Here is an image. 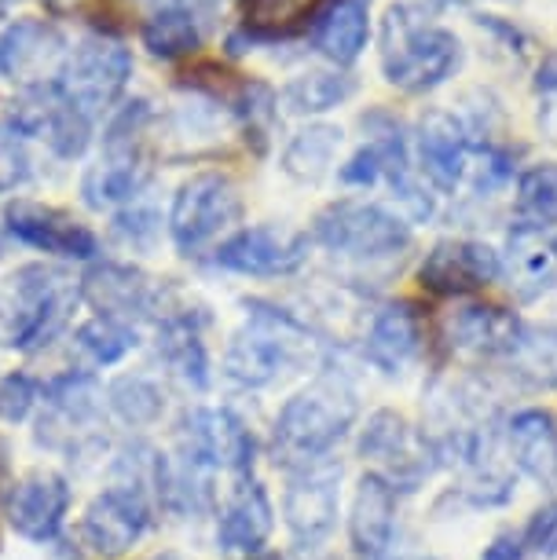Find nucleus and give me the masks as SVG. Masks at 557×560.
Masks as SVG:
<instances>
[{
	"mask_svg": "<svg viewBox=\"0 0 557 560\" xmlns=\"http://www.w3.org/2000/svg\"><path fill=\"white\" fill-rule=\"evenodd\" d=\"M360 421L356 388L338 370H323L315 382L293 393L271 421V462L282 472L334 458V447Z\"/></svg>",
	"mask_w": 557,
	"mask_h": 560,
	"instance_id": "nucleus-1",
	"label": "nucleus"
},
{
	"mask_svg": "<svg viewBox=\"0 0 557 560\" xmlns=\"http://www.w3.org/2000/svg\"><path fill=\"white\" fill-rule=\"evenodd\" d=\"M466 48L455 30L429 19L426 4L401 0L388 4L378 26V62L382 78L407 96H429L462 70Z\"/></svg>",
	"mask_w": 557,
	"mask_h": 560,
	"instance_id": "nucleus-2",
	"label": "nucleus"
},
{
	"mask_svg": "<svg viewBox=\"0 0 557 560\" xmlns=\"http://www.w3.org/2000/svg\"><path fill=\"white\" fill-rule=\"evenodd\" d=\"M246 326L231 334V341L220 359V374L228 385L243 388V393H260L290 374H298L309 359L312 330L298 315L279 308L271 301L246 298Z\"/></svg>",
	"mask_w": 557,
	"mask_h": 560,
	"instance_id": "nucleus-3",
	"label": "nucleus"
},
{
	"mask_svg": "<svg viewBox=\"0 0 557 560\" xmlns=\"http://www.w3.org/2000/svg\"><path fill=\"white\" fill-rule=\"evenodd\" d=\"M78 304V279L51 264H23L0 287V319H4L8 348L26 355L45 352L51 341L67 334Z\"/></svg>",
	"mask_w": 557,
	"mask_h": 560,
	"instance_id": "nucleus-4",
	"label": "nucleus"
},
{
	"mask_svg": "<svg viewBox=\"0 0 557 560\" xmlns=\"http://www.w3.org/2000/svg\"><path fill=\"white\" fill-rule=\"evenodd\" d=\"M309 238L323 253L352 264L401 260L415 246L411 224L396 209L367 202V198H338V202L323 206L312 217Z\"/></svg>",
	"mask_w": 557,
	"mask_h": 560,
	"instance_id": "nucleus-5",
	"label": "nucleus"
},
{
	"mask_svg": "<svg viewBox=\"0 0 557 560\" xmlns=\"http://www.w3.org/2000/svg\"><path fill=\"white\" fill-rule=\"evenodd\" d=\"M243 213V191L228 173H195L176 187L165 228L181 257H202L213 253L231 231H239Z\"/></svg>",
	"mask_w": 557,
	"mask_h": 560,
	"instance_id": "nucleus-6",
	"label": "nucleus"
},
{
	"mask_svg": "<svg viewBox=\"0 0 557 560\" xmlns=\"http://www.w3.org/2000/svg\"><path fill=\"white\" fill-rule=\"evenodd\" d=\"M356 454L374 472H382L401 494L418 491L440 469L437 454L422 432H415L407 415L393 407H378L374 415H367L360 436H356Z\"/></svg>",
	"mask_w": 557,
	"mask_h": 560,
	"instance_id": "nucleus-7",
	"label": "nucleus"
},
{
	"mask_svg": "<svg viewBox=\"0 0 557 560\" xmlns=\"http://www.w3.org/2000/svg\"><path fill=\"white\" fill-rule=\"evenodd\" d=\"M181 458L209 472H231V480L254 477L257 436L231 407H187L176 421V451Z\"/></svg>",
	"mask_w": 557,
	"mask_h": 560,
	"instance_id": "nucleus-8",
	"label": "nucleus"
},
{
	"mask_svg": "<svg viewBox=\"0 0 557 560\" xmlns=\"http://www.w3.org/2000/svg\"><path fill=\"white\" fill-rule=\"evenodd\" d=\"M129 78H132V51L121 40L96 34L81 40L78 48H70V59L56 84L89 121H96L103 114H114L125 89H129Z\"/></svg>",
	"mask_w": 557,
	"mask_h": 560,
	"instance_id": "nucleus-9",
	"label": "nucleus"
},
{
	"mask_svg": "<svg viewBox=\"0 0 557 560\" xmlns=\"http://www.w3.org/2000/svg\"><path fill=\"white\" fill-rule=\"evenodd\" d=\"M154 510L158 505L147 488L114 480L85 505L78 521V542L100 560H121L154 527Z\"/></svg>",
	"mask_w": 557,
	"mask_h": 560,
	"instance_id": "nucleus-10",
	"label": "nucleus"
},
{
	"mask_svg": "<svg viewBox=\"0 0 557 560\" xmlns=\"http://www.w3.org/2000/svg\"><path fill=\"white\" fill-rule=\"evenodd\" d=\"M78 290L81 304H89L96 315L129 326L158 323L173 308L170 290L158 279H151L143 268L125 260H92L85 275L78 279Z\"/></svg>",
	"mask_w": 557,
	"mask_h": 560,
	"instance_id": "nucleus-11",
	"label": "nucleus"
},
{
	"mask_svg": "<svg viewBox=\"0 0 557 560\" xmlns=\"http://www.w3.org/2000/svg\"><path fill=\"white\" fill-rule=\"evenodd\" d=\"M341 516V462L323 458L287 472L282 524L298 549H320Z\"/></svg>",
	"mask_w": 557,
	"mask_h": 560,
	"instance_id": "nucleus-12",
	"label": "nucleus"
},
{
	"mask_svg": "<svg viewBox=\"0 0 557 560\" xmlns=\"http://www.w3.org/2000/svg\"><path fill=\"white\" fill-rule=\"evenodd\" d=\"M4 125L23 140H40L62 162H78L92 143V121L62 96L56 81L19 92L4 107Z\"/></svg>",
	"mask_w": 557,
	"mask_h": 560,
	"instance_id": "nucleus-13",
	"label": "nucleus"
},
{
	"mask_svg": "<svg viewBox=\"0 0 557 560\" xmlns=\"http://www.w3.org/2000/svg\"><path fill=\"white\" fill-rule=\"evenodd\" d=\"M415 279L429 298L473 301L477 293L502 282V257L480 238H444L422 257Z\"/></svg>",
	"mask_w": 557,
	"mask_h": 560,
	"instance_id": "nucleus-14",
	"label": "nucleus"
},
{
	"mask_svg": "<svg viewBox=\"0 0 557 560\" xmlns=\"http://www.w3.org/2000/svg\"><path fill=\"white\" fill-rule=\"evenodd\" d=\"M312 238L301 231L279 224H250L239 228L213 249V268L246 275V279H282L304 268Z\"/></svg>",
	"mask_w": 557,
	"mask_h": 560,
	"instance_id": "nucleus-15",
	"label": "nucleus"
},
{
	"mask_svg": "<svg viewBox=\"0 0 557 560\" xmlns=\"http://www.w3.org/2000/svg\"><path fill=\"white\" fill-rule=\"evenodd\" d=\"M103 385L92 370H62L48 377L40 393V418H37V443L51 451H73L85 436L89 425H96L103 415Z\"/></svg>",
	"mask_w": 557,
	"mask_h": 560,
	"instance_id": "nucleus-16",
	"label": "nucleus"
},
{
	"mask_svg": "<svg viewBox=\"0 0 557 560\" xmlns=\"http://www.w3.org/2000/svg\"><path fill=\"white\" fill-rule=\"evenodd\" d=\"M4 228L15 242H23V246L37 253H48V257L81 264L100 260V235L59 206L15 198V202L4 206Z\"/></svg>",
	"mask_w": 557,
	"mask_h": 560,
	"instance_id": "nucleus-17",
	"label": "nucleus"
},
{
	"mask_svg": "<svg viewBox=\"0 0 557 560\" xmlns=\"http://www.w3.org/2000/svg\"><path fill=\"white\" fill-rule=\"evenodd\" d=\"M411 158L418 176L437 198L455 195L469 176L473 140L455 110H426L411 129Z\"/></svg>",
	"mask_w": 557,
	"mask_h": 560,
	"instance_id": "nucleus-18",
	"label": "nucleus"
},
{
	"mask_svg": "<svg viewBox=\"0 0 557 560\" xmlns=\"http://www.w3.org/2000/svg\"><path fill=\"white\" fill-rule=\"evenodd\" d=\"M70 505H73L70 480L56 469H34L8 488L4 521L19 538H26L34 546H48L62 535Z\"/></svg>",
	"mask_w": 557,
	"mask_h": 560,
	"instance_id": "nucleus-19",
	"label": "nucleus"
},
{
	"mask_svg": "<svg viewBox=\"0 0 557 560\" xmlns=\"http://www.w3.org/2000/svg\"><path fill=\"white\" fill-rule=\"evenodd\" d=\"M70 59V45L62 30L48 19H15L0 34V78L23 89L59 81Z\"/></svg>",
	"mask_w": 557,
	"mask_h": 560,
	"instance_id": "nucleus-20",
	"label": "nucleus"
},
{
	"mask_svg": "<svg viewBox=\"0 0 557 560\" xmlns=\"http://www.w3.org/2000/svg\"><path fill=\"white\" fill-rule=\"evenodd\" d=\"M502 282L513 301L532 304L557 287V228H535L513 220L499 249Z\"/></svg>",
	"mask_w": 557,
	"mask_h": 560,
	"instance_id": "nucleus-21",
	"label": "nucleus"
},
{
	"mask_svg": "<svg viewBox=\"0 0 557 560\" xmlns=\"http://www.w3.org/2000/svg\"><path fill=\"white\" fill-rule=\"evenodd\" d=\"M521 315L507 312L502 304L488 301H459L455 308L444 315L440 326V341L448 345L451 355L466 359H485V363H499L507 355L510 341L521 330Z\"/></svg>",
	"mask_w": 557,
	"mask_h": 560,
	"instance_id": "nucleus-22",
	"label": "nucleus"
},
{
	"mask_svg": "<svg viewBox=\"0 0 557 560\" xmlns=\"http://www.w3.org/2000/svg\"><path fill=\"white\" fill-rule=\"evenodd\" d=\"M276 532V505L257 477H239L217 510V546L228 557H254Z\"/></svg>",
	"mask_w": 557,
	"mask_h": 560,
	"instance_id": "nucleus-23",
	"label": "nucleus"
},
{
	"mask_svg": "<svg viewBox=\"0 0 557 560\" xmlns=\"http://www.w3.org/2000/svg\"><path fill=\"white\" fill-rule=\"evenodd\" d=\"M206 326H209L206 308H192V304H173V308L154 323L158 359H162L192 393H209V385H213Z\"/></svg>",
	"mask_w": 557,
	"mask_h": 560,
	"instance_id": "nucleus-24",
	"label": "nucleus"
},
{
	"mask_svg": "<svg viewBox=\"0 0 557 560\" xmlns=\"http://www.w3.org/2000/svg\"><path fill=\"white\" fill-rule=\"evenodd\" d=\"M426 319L415 301H385L371 315V326L363 334V359L378 374L401 377L418 355L426 352Z\"/></svg>",
	"mask_w": 557,
	"mask_h": 560,
	"instance_id": "nucleus-25",
	"label": "nucleus"
},
{
	"mask_svg": "<svg viewBox=\"0 0 557 560\" xmlns=\"http://www.w3.org/2000/svg\"><path fill=\"white\" fill-rule=\"evenodd\" d=\"M396 524H401V491L382 472L367 469L356 480L349 502V546L360 560H385L393 553Z\"/></svg>",
	"mask_w": 557,
	"mask_h": 560,
	"instance_id": "nucleus-26",
	"label": "nucleus"
},
{
	"mask_svg": "<svg viewBox=\"0 0 557 560\" xmlns=\"http://www.w3.org/2000/svg\"><path fill=\"white\" fill-rule=\"evenodd\" d=\"M510 462L521 477L557 494V415L546 407H521L502 421Z\"/></svg>",
	"mask_w": 557,
	"mask_h": 560,
	"instance_id": "nucleus-27",
	"label": "nucleus"
},
{
	"mask_svg": "<svg viewBox=\"0 0 557 560\" xmlns=\"http://www.w3.org/2000/svg\"><path fill=\"white\" fill-rule=\"evenodd\" d=\"M151 184L147 151H100V158L81 176V202L96 213H118L136 198H143Z\"/></svg>",
	"mask_w": 557,
	"mask_h": 560,
	"instance_id": "nucleus-28",
	"label": "nucleus"
},
{
	"mask_svg": "<svg viewBox=\"0 0 557 560\" xmlns=\"http://www.w3.org/2000/svg\"><path fill=\"white\" fill-rule=\"evenodd\" d=\"M309 34L312 48L330 67L349 70L371 40V0H327Z\"/></svg>",
	"mask_w": 557,
	"mask_h": 560,
	"instance_id": "nucleus-29",
	"label": "nucleus"
},
{
	"mask_svg": "<svg viewBox=\"0 0 557 560\" xmlns=\"http://www.w3.org/2000/svg\"><path fill=\"white\" fill-rule=\"evenodd\" d=\"M496 366L521 388H557V326L554 323H521L507 355Z\"/></svg>",
	"mask_w": 557,
	"mask_h": 560,
	"instance_id": "nucleus-30",
	"label": "nucleus"
},
{
	"mask_svg": "<svg viewBox=\"0 0 557 560\" xmlns=\"http://www.w3.org/2000/svg\"><path fill=\"white\" fill-rule=\"evenodd\" d=\"M356 89L360 81L349 70H304L279 89V107L298 118H323V114L345 107L356 96Z\"/></svg>",
	"mask_w": 557,
	"mask_h": 560,
	"instance_id": "nucleus-31",
	"label": "nucleus"
},
{
	"mask_svg": "<svg viewBox=\"0 0 557 560\" xmlns=\"http://www.w3.org/2000/svg\"><path fill=\"white\" fill-rule=\"evenodd\" d=\"M341 151V129L327 121H309L298 129L282 147V173L298 184H320L323 176L334 168V158Z\"/></svg>",
	"mask_w": 557,
	"mask_h": 560,
	"instance_id": "nucleus-32",
	"label": "nucleus"
},
{
	"mask_svg": "<svg viewBox=\"0 0 557 560\" xmlns=\"http://www.w3.org/2000/svg\"><path fill=\"white\" fill-rule=\"evenodd\" d=\"M140 345V330L129 323H118V319H103V315H92L81 326H73L70 334V352L78 355L81 370H107V366H118L125 355L136 352Z\"/></svg>",
	"mask_w": 557,
	"mask_h": 560,
	"instance_id": "nucleus-33",
	"label": "nucleus"
},
{
	"mask_svg": "<svg viewBox=\"0 0 557 560\" xmlns=\"http://www.w3.org/2000/svg\"><path fill=\"white\" fill-rule=\"evenodd\" d=\"M140 40L154 59L173 62L195 56L202 48V26H198L195 12H187L181 4H165L140 26Z\"/></svg>",
	"mask_w": 557,
	"mask_h": 560,
	"instance_id": "nucleus-34",
	"label": "nucleus"
},
{
	"mask_svg": "<svg viewBox=\"0 0 557 560\" xmlns=\"http://www.w3.org/2000/svg\"><path fill=\"white\" fill-rule=\"evenodd\" d=\"M103 404L125 429H151L165 415V393L162 385L147 374H118L103 388Z\"/></svg>",
	"mask_w": 557,
	"mask_h": 560,
	"instance_id": "nucleus-35",
	"label": "nucleus"
},
{
	"mask_svg": "<svg viewBox=\"0 0 557 560\" xmlns=\"http://www.w3.org/2000/svg\"><path fill=\"white\" fill-rule=\"evenodd\" d=\"M513 220L557 228V162L529 165L513 179Z\"/></svg>",
	"mask_w": 557,
	"mask_h": 560,
	"instance_id": "nucleus-36",
	"label": "nucleus"
},
{
	"mask_svg": "<svg viewBox=\"0 0 557 560\" xmlns=\"http://www.w3.org/2000/svg\"><path fill=\"white\" fill-rule=\"evenodd\" d=\"M162 213L147 198H136L111 217V238L132 253H154L162 242Z\"/></svg>",
	"mask_w": 557,
	"mask_h": 560,
	"instance_id": "nucleus-37",
	"label": "nucleus"
},
{
	"mask_svg": "<svg viewBox=\"0 0 557 560\" xmlns=\"http://www.w3.org/2000/svg\"><path fill=\"white\" fill-rule=\"evenodd\" d=\"M40 393H45V382L26 370H12V374L0 377V421H26L34 410L40 407Z\"/></svg>",
	"mask_w": 557,
	"mask_h": 560,
	"instance_id": "nucleus-38",
	"label": "nucleus"
},
{
	"mask_svg": "<svg viewBox=\"0 0 557 560\" xmlns=\"http://www.w3.org/2000/svg\"><path fill=\"white\" fill-rule=\"evenodd\" d=\"M30 151H26V140L23 136H15L8 129L4 121H0V195L15 191V187H23L30 179Z\"/></svg>",
	"mask_w": 557,
	"mask_h": 560,
	"instance_id": "nucleus-39",
	"label": "nucleus"
},
{
	"mask_svg": "<svg viewBox=\"0 0 557 560\" xmlns=\"http://www.w3.org/2000/svg\"><path fill=\"white\" fill-rule=\"evenodd\" d=\"M521 538H524V546H529V553H554L557 549V499L539 505V510L529 516Z\"/></svg>",
	"mask_w": 557,
	"mask_h": 560,
	"instance_id": "nucleus-40",
	"label": "nucleus"
},
{
	"mask_svg": "<svg viewBox=\"0 0 557 560\" xmlns=\"http://www.w3.org/2000/svg\"><path fill=\"white\" fill-rule=\"evenodd\" d=\"M485 34H491L499 40V48H507L510 56H524V51L532 48V37L529 30H521L513 19H502V15H491V12H477V19H473Z\"/></svg>",
	"mask_w": 557,
	"mask_h": 560,
	"instance_id": "nucleus-41",
	"label": "nucleus"
},
{
	"mask_svg": "<svg viewBox=\"0 0 557 560\" xmlns=\"http://www.w3.org/2000/svg\"><path fill=\"white\" fill-rule=\"evenodd\" d=\"M480 560H529V546H524L521 532H499L480 549Z\"/></svg>",
	"mask_w": 557,
	"mask_h": 560,
	"instance_id": "nucleus-42",
	"label": "nucleus"
},
{
	"mask_svg": "<svg viewBox=\"0 0 557 560\" xmlns=\"http://www.w3.org/2000/svg\"><path fill=\"white\" fill-rule=\"evenodd\" d=\"M535 92H539L543 100H554L557 96V51L550 56H543V62L535 67Z\"/></svg>",
	"mask_w": 557,
	"mask_h": 560,
	"instance_id": "nucleus-43",
	"label": "nucleus"
},
{
	"mask_svg": "<svg viewBox=\"0 0 557 560\" xmlns=\"http://www.w3.org/2000/svg\"><path fill=\"white\" fill-rule=\"evenodd\" d=\"M173 4L187 8V12H217V8H224V0H173Z\"/></svg>",
	"mask_w": 557,
	"mask_h": 560,
	"instance_id": "nucleus-44",
	"label": "nucleus"
},
{
	"mask_svg": "<svg viewBox=\"0 0 557 560\" xmlns=\"http://www.w3.org/2000/svg\"><path fill=\"white\" fill-rule=\"evenodd\" d=\"M51 12H73V8H81L85 0H45Z\"/></svg>",
	"mask_w": 557,
	"mask_h": 560,
	"instance_id": "nucleus-45",
	"label": "nucleus"
},
{
	"mask_svg": "<svg viewBox=\"0 0 557 560\" xmlns=\"http://www.w3.org/2000/svg\"><path fill=\"white\" fill-rule=\"evenodd\" d=\"M462 4H466V8H469V4H473V0H462ZM491 4H521V0H491Z\"/></svg>",
	"mask_w": 557,
	"mask_h": 560,
	"instance_id": "nucleus-46",
	"label": "nucleus"
},
{
	"mask_svg": "<svg viewBox=\"0 0 557 560\" xmlns=\"http://www.w3.org/2000/svg\"><path fill=\"white\" fill-rule=\"evenodd\" d=\"M0 257H4V246H0Z\"/></svg>",
	"mask_w": 557,
	"mask_h": 560,
	"instance_id": "nucleus-47",
	"label": "nucleus"
}]
</instances>
